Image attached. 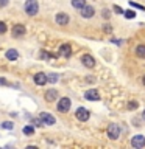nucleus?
Instances as JSON below:
<instances>
[{"instance_id":"nucleus-1","label":"nucleus","mask_w":145,"mask_h":149,"mask_svg":"<svg viewBox=\"0 0 145 149\" xmlns=\"http://www.w3.org/2000/svg\"><path fill=\"white\" fill-rule=\"evenodd\" d=\"M23 8H25V13L28 16H36L37 11H39V5H37L36 0H27Z\"/></svg>"},{"instance_id":"nucleus-2","label":"nucleus","mask_w":145,"mask_h":149,"mask_svg":"<svg viewBox=\"0 0 145 149\" xmlns=\"http://www.w3.org/2000/svg\"><path fill=\"white\" fill-rule=\"evenodd\" d=\"M108 137H109L111 140H117V138L120 137V127H119V124L111 123L109 126H108Z\"/></svg>"},{"instance_id":"nucleus-3","label":"nucleus","mask_w":145,"mask_h":149,"mask_svg":"<svg viewBox=\"0 0 145 149\" xmlns=\"http://www.w3.org/2000/svg\"><path fill=\"white\" fill-rule=\"evenodd\" d=\"M70 106H72V101H70L67 96L61 98V100L58 101V110L61 112V113H65V112H69V110H70Z\"/></svg>"},{"instance_id":"nucleus-4","label":"nucleus","mask_w":145,"mask_h":149,"mask_svg":"<svg viewBox=\"0 0 145 149\" xmlns=\"http://www.w3.org/2000/svg\"><path fill=\"white\" fill-rule=\"evenodd\" d=\"M39 120L42 121V124H45V126H53L56 123L55 116L50 115L49 112H41V113H39Z\"/></svg>"},{"instance_id":"nucleus-5","label":"nucleus","mask_w":145,"mask_h":149,"mask_svg":"<svg viewBox=\"0 0 145 149\" xmlns=\"http://www.w3.org/2000/svg\"><path fill=\"white\" fill-rule=\"evenodd\" d=\"M75 116H77L78 121H87L89 116H91V112H89L86 107H78L77 112H75Z\"/></svg>"},{"instance_id":"nucleus-6","label":"nucleus","mask_w":145,"mask_h":149,"mask_svg":"<svg viewBox=\"0 0 145 149\" xmlns=\"http://www.w3.org/2000/svg\"><path fill=\"white\" fill-rule=\"evenodd\" d=\"M131 144H133V148H136V149L145 148V137L144 135H134L133 140H131Z\"/></svg>"},{"instance_id":"nucleus-7","label":"nucleus","mask_w":145,"mask_h":149,"mask_svg":"<svg viewBox=\"0 0 145 149\" xmlns=\"http://www.w3.org/2000/svg\"><path fill=\"white\" fill-rule=\"evenodd\" d=\"M84 98L87 101H98L100 100V93H98L95 88H89V90L84 92Z\"/></svg>"},{"instance_id":"nucleus-8","label":"nucleus","mask_w":145,"mask_h":149,"mask_svg":"<svg viewBox=\"0 0 145 149\" xmlns=\"http://www.w3.org/2000/svg\"><path fill=\"white\" fill-rule=\"evenodd\" d=\"M69 20H70V19H69V16L65 13H58L55 16V22L58 23V25H67Z\"/></svg>"},{"instance_id":"nucleus-9","label":"nucleus","mask_w":145,"mask_h":149,"mask_svg":"<svg viewBox=\"0 0 145 149\" xmlns=\"http://www.w3.org/2000/svg\"><path fill=\"white\" fill-rule=\"evenodd\" d=\"M81 62H83L84 67L92 68L94 65H95V59H94L91 54H83V56H81Z\"/></svg>"},{"instance_id":"nucleus-10","label":"nucleus","mask_w":145,"mask_h":149,"mask_svg":"<svg viewBox=\"0 0 145 149\" xmlns=\"http://www.w3.org/2000/svg\"><path fill=\"white\" fill-rule=\"evenodd\" d=\"M25 26L23 25H20V23H17V25H14L13 26V30H11V33H13V36L14 37H22L23 34H25Z\"/></svg>"},{"instance_id":"nucleus-11","label":"nucleus","mask_w":145,"mask_h":149,"mask_svg":"<svg viewBox=\"0 0 145 149\" xmlns=\"http://www.w3.org/2000/svg\"><path fill=\"white\" fill-rule=\"evenodd\" d=\"M34 84L36 86H45L47 84V74L45 73H42V72H39V73H36L34 74Z\"/></svg>"},{"instance_id":"nucleus-12","label":"nucleus","mask_w":145,"mask_h":149,"mask_svg":"<svg viewBox=\"0 0 145 149\" xmlns=\"http://www.w3.org/2000/svg\"><path fill=\"white\" fill-rule=\"evenodd\" d=\"M81 11V16L84 17V19H91L94 14H95V9H94L92 6H87V5H84V6L80 9Z\"/></svg>"},{"instance_id":"nucleus-13","label":"nucleus","mask_w":145,"mask_h":149,"mask_svg":"<svg viewBox=\"0 0 145 149\" xmlns=\"http://www.w3.org/2000/svg\"><path fill=\"white\" fill-rule=\"evenodd\" d=\"M70 54H72V47H70V44H63L59 47V56H63V58H69Z\"/></svg>"},{"instance_id":"nucleus-14","label":"nucleus","mask_w":145,"mask_h":149,"mask_svg":"<svg viewBox=\"0 0 145 149\" xmlns=\"http://www.w3.org/2000/svg\"><path fill=\"white\" fill-rule=\"evenodd\" d=\"M45 101H49V102H51V101H55V100H58V92L55 90V88H50V90H47L45 92Z\"/></svg>"},{"instance_id":"nucleus-15","label":"nucleus","mask_w":145,"mask_h":149,"mask_svg":"<svg viewBox=\"0 0 145 149\" xmlns=\"http://www.w3.org/2000/svg\"><path fill=\"white\" fill-rule=\"evenodd\" d=\"M6 59H9V61H16L17 58H19V53H17V50H14V48H9V50H6Z\"/></svg>"},{"instance_id":"nucleus-16","label":"nucleus","mask_w":145,"mask_h":149,"mask_svg":"<svg viewBox=\"0 0 145 149\" xmlns=\"http://www.w3.org/2000/svg\"><path fill=\"white\" fill-rule=\"evenodd\" d=\"M136 56L140 59H145V45H137L136 47Z\"/></svg>"},{"instance_id":"nucleus-17","label":"nucleus","mask_w":145,"mask_h":149,"mask_svg":"<svg viewBox=\"0 0 145 149\" xmlns=\"http://www.w3.org/2000/svg\"><path fill=\"white\" fill-rule=\"evenodd\" d=\"M86 5V0H72V6L75 9H81Z\"/></svg>"},{"instance_id":"nucleus-18","label":"nucleus","mask_w":145,"mask_h":149,"mask_svg":"<svg viewBox=\"0 0 145 149\" xmlns=\"http://www.w3.org/2000/svg\"><path fill=\"white\" fill-rule=\"evenodd\" d=\"M56 81H58V74H55V73H51V74H47V82H50V84H55Z\"/></svg>"},{"instance_id":"nucleus-19","label":"nucleus","mask_w":145,"mask_h":149,"mask_svg":"<svg viewBox=\"0 0 145 149\" xmlns=\"http://www.w3.org/2000/svg\"><path fill=\"white\" fill-rule=\"evenodd\" d=\"M23 134L25 135H33L34 134V127H33V126H25V127H23Z\"/></svg>"},{"instance_id":"nucleus-20","label":"nucleus","mask_w":145,"mask_h":149,"mask_svg":"<svg viewBox=\"0 0 145 149\" xmlns=\"http://www.w3.org/2000/svg\"><path fill=\"white\" fill-rule=\"evenodd\" d=\"M123 16L126 19H134L136 17V13L133 11V9H128V11H123Z\"/></svg>"},{"instance_id":"nucleus-21","label":"nucleus","mask_w":145,"mask_h":149,"mask_svg":"<svg viewBox=\"0 0 145 149\" xmlns=\"http://www.w3.org/2000/svg\"><path fill=\"white\" fill-rule=\"evenodd\" d=\"M128 109H130V110L137 109V102H136V101H130V102H128Z\"/></svg>"},{"instance_id":"nucleus-22","label":"nucleus","mask_w":145,"mask_h":149,"mask_svg":"<svg viewBox=\"0 0 145 149\" xmlns=\"http://www.w3.org/2000/svg\"><path fill=\"white\" fill-rule=\"evenodd\" d=\"M2 127L3 129H13V123L11 121H5V123H2Z\"/></svg>"},{"instance_id":"nucleus-23","label":"nucleus","mask_w":145,"mask_h":149,"mask_svg":"<svg viewBox=\"0 0 145 149\" xmlns=\"http://www.w3.org/2000/svg\"><path fill=\"white\" fill-rule=\"evenodd\" d=\"M3 33H6V23L0 22V34H3Z\"/></svg>"},{"instance_id":"nucleus-24","label":"nucleus","mask_w":145,"mask_h":149,"mask_svg":"<svg viewBox=\"0 0 145 149\" xmlns=\"http://www.w3.org/2000/svg\"><path fill=\"white\" fill-rule=\"evenodd\" d=\"M131 6H134V8H137V9H142V11H145V6H142V5H139V3L131 2Z\"/></svg>"},{"instance_id":"nucleus-25","label":"nucleus","mask_w":145,"mask_h":149,"mask_svg":"<svg viewBox=\"0 0 145 149\" xmlns=\"http://www.w3.org/2000/svg\"><path fill=\"white\" fill-rule=\"evenodd\" d=\"M114 13L115 14H123V9H122L120 6H117V5H114Z\"/></svg>"},{"instance_id":"nucleus-26","label":"nucleus","mask_w":145,"mask_h":149,"mask_svg":"<svg viewBox=\"0 0 145 149\" xmlns=\"http://www.w3.org/2000/svg\"><path fill=\"white\" fill-rule=\"evenodd\" d=\"M9 3V0H0V8H5Z\"/></svg>"},{"instance_id":"nucleus-27","label":"nucleus","mask_w":145,"mask_h":149,"mask_svg":"<svg viewBox=\"0 0 145 149\" xmlns=\"http://www.w3.org/2000/svg\"><path fill=\"white\" fill-rule=\"evenodd\" d=\"M0 84H3V86H9L8 81H6V79H3V78H0Z\"/></svg>"},{"instance_id":"nucleus-28","label":"nucleus","mask_w":145,"mask_h":149,"mask_svg":"<svg viewBox=\"0 0 145 149\" xmlns=\"http://www.w3.org/2000/svg\"><path fill=\"white\" fill-rule=\"evenodd\" d=\"M103 16H105L106 19H109V16H111V14H109V11H108V9H105V11H103Z\"/></svg>"},{"instance_id":"nucleus-29","label":"nucleus","mask_w":145,"mask_h":149,"mask_svg":"<svg viewBox=\"0 0 145 149\" xmlns=\"http://www.w3.org/2000/svg\"><path fill=\"white\" fill-rule=\"evenodd\" d=\"M142 82H144V86H145V74H144V78H142Z\"/></svg>"},{"instance_id":"nucleus-30","label":"nucleus","mask_w":145,"mask_h":149,"mask_svg":"<svg viewBox=\"0 0 145 149\" xmlns=\"http://www.w3.org/2000/svg\"><path fill=\"white\" fill-rule=\"evenodd\" d=\"M142 118L145 120V110H144V113H142Z\"/></svg>"}]
</instances>
